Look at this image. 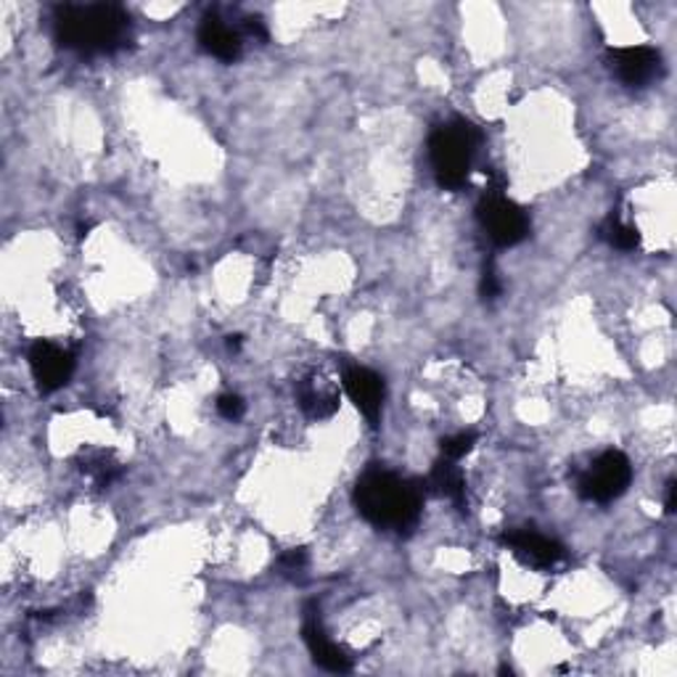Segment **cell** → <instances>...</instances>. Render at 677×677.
Returning a JSON list of instances; mask_svg holds the SVG:
<instances>
[{"label":"cell","mask_w":677,"mask_h":677,"mask_svg":"<svg viewBox=\"0 0 677 677\" xmlns=\"http://www.w3.org/2000/svg\"><path fill=\"white\" fill-rule=\"evenodd\" d=\"M53 30L66 51L83 53V56L117 53L133 40L130 13L112 3L62 6L53 17Z\"/></svg>","instance_id":"obj_1"},{"label":"cell","mask_w":677,"mask_h":677,"mask_svg":"<svg viewBox=\"0 0 677 677\" xmlns=\"http://www.w3.org/2000/svg\"><path fill=\"white\" fill-rule=\"evenodd\" d=\"M424 493L413 482L400 479L398 474L373 468L360 477L355 487V508L368 525L387 532H411L419 525Z\"/></svg>","instance_id":"obj_2"},{"label":"cell","mask_w":677,"mask_h":677,"mask_svg":"<svg viewBox=\"0 0 677 677\" xmlns=\"http://www.w3.org/2000/svg\"><path fill=\"white\" fill-rule=\"evenodd\" d=\"M482 144V133L468 119H453V123L437 127L429 138V159L437 183L445 191H461L468 183L474 154Z\"/></svg>","instance_id":"obj_3"},{"label":"cell","mask_w":677,"mask_h":677,"mask_svg":"<svg viewBox=\"0 0 677 677\" xmlns=\"http://www.w3.org/2000/svg\"><path fill=\"white\" fill-rule=\"evenodd\" d=\"M477 218L482 228L487 231V236L493 239V244L503 246V250H506V246H516L519 241H525L529 233L527 214L521 212L511 199H506L500 178H495L485 189V193H482Z\"/></svg>","instance_id":"obj_4"},{"label":"cell","mask_w":677,"mask_h":677,"mask_svg":"<svg viewBox=\"0 0 677 677\" xmlns=\"http://www.w3.org/2000/svg\"><path fill=\"white\" fill-rule=\"evenodd\" d=\"M633 482V466L627 455L620 451H606L590 464L582 477L578 479V493L582 500L590 503H612L625 495V489Z\"/></svg>","instance_id":"obj_5"},{"label":"cell","mask_w":677,"mask_h":677,"mask_svg":"<svg viewBox=\"0 0 677 677\" xmlns=\"http://www.w3.org/2000/svg\"><path fill=\"white\" fill-rule=\"evenodd\" d=\"M27 360H30L32 377L43 392H56V389L70 384L72 373H75V352L53 345V341H35Z\"/></svg>","instance_id":"obj_6"},{"label":"cell","mask_w":677,"mask_h":677,"mask_svg":"<svg viewBox=\"0 0 677 677\" xmlns=\"http://www.w3.org/2000/svg\"><path fill=\"white\" fill-rule=\"evenodd\" d=\"M609 66L630 88H643L659 77L662 56L648 45H633V49H616L609 53Z\"/></svg>","instance_id":"obj_7"},{"label":"cell","mask_w":677,"mask_h":677,"mask_svg":"<svg viewBox=\"0 0 677 677\" xmlns=\"http://www.w3.org/2000/svg\"><path fill=\"white\" fill-rule=\"evenodd\" d=\"M500 540H503V546L511 548V551L529 567L551 569L559 564V561L567 559V551L561 542L546 538V535H540V532H532V529H516V532H506Z\"/></svg>","instance_id":"obj_8"},{"label":"cell","mask_w":677,"mask_h":677,"mask_svg":"<svg viewBox=\"0 0 677 677\" xmlns=\"http://www.w3.org/2000/svg\"><path fill=\"white\" fill-rule=\"evenodd\" d=\"M345 392L347 398L355 402L360 413L366 415L371 424H377L381 415V405H384V381L371 368L352 366L345 371Z\"/></svg>","instance_id":"obj_9"},{"label":"cell","mask_w":677,"mask_h":677,"mask_svg":"<svg viewBox=\"0 0 677 677\" xmlns=\"http://www.w3.org/2000/svg\"><path fill=\"white\" fill-rule=\"evenodd\" d=\"M302 638H305L307 648H310L315 665L328 669V673H350L352 662L337 643L328 641L324 622H320L318 612H307L305 625H302Z\"/></svg>","instance_id":"obj_10"},{"label":"cell","mask_w":677,"mask_h":677,"mask_svg":"<svg viewBox=\"0 0 677 677\" xmlns=\"http://www.w3.org/2000/svg\"><path fill=\"white\" fill-rule=\"evenodd\" d=\"M199 45L220 62H236L244 51L241 27L225 24L220 17H207L199 27Z\"/></svg>","instance_id":"obj_11"},{"label":"cell","mask_w":677,"mask_h":677,"mask_svg":"<svg viewBox=\"0 0 677 677\" xmlns=\"http://www.w3.org/2000/svg\"><path fill=\"white\" fill-rule=\"evenodd\" d=\"M299 405L310 419H328L339 405V398L334 389L320 384L318 379H307L299 384Z\"/></svg>","instance_id":"obj_12"},{"label":"cell","mask_w":677,"mask_h":677,"mask_svg":"<svg viewBox=\"0 0 677 677\" xmlns=\"http://www.w3.org/2000/svg\"><path fill=\"white\" fill-rule=\"evenodd\" d=\"M429 482H432V487L437 489L440 495L451 498L458 508L466 506V479H464V474H461V468L455 466V461L442 458L440 464L434 466Z\"/></svg>","instance_id":"obj_13"},{"label":"cell","mask_w":677,"mask_h":677,"mask_svg":"<svg viewBox=\"0 0 677 677\" xmlns=\"http://www.w3.org/2000/svg\"><path fill=\"white\" fill-rule=\"evenodd\" d=\"M601 239L620 252H633L641 241L638 231H635L633 225H627L620 214H609V218L603 220Z\"/></svg>","instance_id":"obj_14"},{"label":"cell","mask_w":677,"mask_h":677,"mask_svg":"<svg viewBox=\"0 0 677 677\" xmlns=\"http://www.w3.org/2000/svg\"><path fill=\"white\" fill-rule=\"evenodd\" d=\"M83 472L88 474V477L96 482L98 487H109L114 479L123 474V466L117 464V461L112 458V455L106 453H93L88 458L83 461Z\"/></svg>","instance_id":"obj_15"},{"label":"cell","mask_w":677,"mask_h":677,"mask_svg":"<svg viewBox=\"0 0 677 677\" xmlns=\"http://www.w3.org/2000/svg\"><path fill=\"white\" fill-rule=\"evenodd\" d=\"M474 445H477V434L474 432L453 434V437L442 440V458L455 461V464H458L461 458H466V455L474 451Z\"/></svg>","instance_id":"obj_16"},{"label":"cell","mask_w":677,"mask_h":677,"mask_svg":"<svg viewBox=\"0 0 677 677\" xmlns=\"http://www.w3.org/2000/svg\"><path fill=\"white\" fill-rule=\"evenodd\" d=\"M244 411H246V405H244V400L239 398V394L228 392V394H223V398L218 400V413L223 415V419H228V421H239L241 415H244Z\"/></svg>","instance_id":"obj_17"},{"label":"cell","mask_w":677,"mask_h":677,"mask_svg":"<svg viewBox=\"0 0 677 677\" xmlns=\"http://www.w3.org/2000/svg\"><path fill=\"white\" fill-rule=\"evenodd\" d=\"M278 567L284 574H299L305 572L307 567V553L302 551V548H294V551H286L284 556L278 559Z\"/></svg>","instance_id":"obj_18"},{"label":"cell","mask_w":677,"mask_h":677,"mask_svg":"<svg viewBox=\"0 0 677 677\" xmlns=\"http://www.w3.org/2000/svg\"><path fill=\"white\" fill-rule=\"evenodd\" d=\"M479 292H482V297H485V299L500 297V278H498V273H495L493 265H487L485 273H482Z\"/></svg>","instance_id":"obj_19"},{"label":"cell","mask_w":677,"mask_h":677,"mask_svg":"<svg viewBox=\"0 0 677 677\" xmlns=\"http://www.w3.org/2000/svg\"><path fill=\"white\" fill-rule=\"evenodd\" d=\"M675 506H677V487H675V482H669V485H667V514H675Z\"/></svg>","instance_id":"obj_20"},{"label":"cell","mask_w":677,"mask_h":677,"mask_svg":"<svg viewBox=\"0 0 677 677\" xmlns=\"http://www.w3.org/2000/svg\"><path fill=\"white\" fill-rule=\"evenodd\" d=\"M228 347H231V350H241V337H228Z\"/></svg>","instance_id":"obj_21"}]
</instances>
